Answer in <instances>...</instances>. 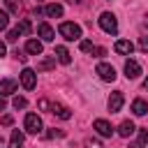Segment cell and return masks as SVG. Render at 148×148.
<instances>
[{
	"instance_id": "obj_17",
	"label": "cell",
	"mask_w": 148,
	"mask_h": 148,
	"mask_svg": "<svg viewBox=\"0 0 148 148\" xmlns=\"http://www.w3.org/2000/svg\"><path fill=\"white\" fill-rule=\"evenodd\" d=\"M9 148H23V132H21V130H12Z\"/></svg>"
},
{
	"instance_id": "obj_33",
	"label": "cell",
	"mask_w": 148,
	"mask_h": 148,
	"mask_svg": "<svg viewBox=\"0 0 148 148\" xmlns=\"http://www.w3.org/2000/svg\"><path fill=\"white\" fill-rule=\"evenodd\" d=\"M7 53V46H5V42H0V58Z\"/></svg>"
},
{
	"instance_id": "obj_29",
	"label": "cell",
	"mask_w": 148,
	"mask_h": 148,
	"mask_svg": "<svg viewBox=\"0 0 148 148\" xmlns=\"http://www.w3.org/2000/svg\"><path fill=\"white\" fill-rule=\"evenodd\" d=\"M14 58H16V60H21V62H25V60H28V56H25L23 51H18V49L14 51Z\"/></svg>"
},
{
	"instance_id": "obj_8",
	"label": "cell",
	"mask_w": 148,
	"mask_h": 148,
	"mask_svg": "<svg viewBox=\"0 0 148 148\" xmlns=\"http://www.w3.org/2000/svg\"><path fill=\"white\" fill-rule=\"evenodd\" d=\"M49 113H56V116H58V118H62V120H69V118H72V111H69L67 106L58 104V102L49 104Z\"/></svg>"
},
{
	"instance_id": "obj_26",
	"label": "cell",
	"mask_w": 148,
	"mask_h": 148,
	"mask_svg": "<svg viewBox=\"0 0 148 148\" xmlns=\"http://www.w3.org/2000/svg\"><path fill=\"white\" fill-rule=\"evenodd\" d=\"M7 25H9V16H7V12L0 9V30H7Z\"/></svg>"
},
{
	"instance_id": "obj_30",
	"label": "cell",
	"mask_w": 148,
	"mask_h": 148,
	"mask_svg": "<svg viewBox=\"0 0 148 148\" xmlns=\"http://www.w3.org/2000/svg\"><path fill=\"white\" fill-rule=\"evenodd\" d=\"M49 104H51V102H49V99H44V97H42V99L37 102V106H39L42 111H49Z\"/></svg>"
},
{
	"instance_id": "obj_32",
	"label": "cell",
	"mask_w": 148,
	"mask_h": 148,
	"mask_svg": "<svg viewBox=\"0 0 148 148\" xmlns=\"http://www.w3.org/2000/svg\"><path fill=\"white\" fill-rule=\"evenodd\" d=\"M12 123H14V118H12L9 113H7V116H2V125H7V127H9Z\"/></svg>"
},
{
	"instance_id": "obj_1",
	"label": "cell",
	"mask_w": 148,
	"mask_h": 148,
	"mask_svg": "<svg viewBox=\"0 0 148 148\" xmlns=\"http://www.w3.org/2000/svg\"><path fill=\"white\" fill-rule=\"evenodd\" d=\"M58 32H60V35H62L67 42H79V39H81V28H79L76 23H69V21L60 23Z\"/></svg>"
},
{
	"instance_id": "obj_9",
	"label": "cell",
	"mask_w": 148,
	"mask_h": 148,
	"mask_svg": "<svg viewBox=\"0 0 148 148\" xmlns=\"http://www.w3.org/2000/svg\"><path fill=\"white\" fill-rule=\"evenodd\" d=\"M18 88V83L14 79H2L0 81V97H7V95H14Z\"/></svg>"
},
{
	"instance_id": "obj_7",
	"label": "cell",
	"mask_w": 148,
	"mask_h": 148,
	"mask_svg": "<svg viewBox=\"0 0 148 148\" xmlns=\"http://www.w3.org/2000/svg\"><path fill=\"white\" fill-rule=\"evenodd\" d=\"M92 127L97 130V134H99V136H111V134H113L111 123H109V120H104V118H97V120L92 123Z\"/></svg>"
},
{
	"instance_id": "obj_18",
	"label": "cell",
	"mask_w": 148,
	"mask_h": 148,
	"mask_svg": "<svg viewBox=\"0 0 148 148\" xmlns=\"http://www.w3.org/2000/svg\"><path fill=\"white\" fill-rule=\"evenodd\" d=\"M56 58H58V62H62V65H69V62H72V56H69V51H67L65 46H56Z\"/></svg>"
},
{
	"instance_id": "obj_10",
	"label": "cell",
	"mask_w": 148,
	"mask_h": 148,
	"mask_svg": "<svg viewBox=\"0 0 148 148\" xmlns=\"http://www.w3.org/2000/svg\"><path fill=\"white\" fill-rule=\"evenodd\" d=\"M113 51L120 53V56H130V53L134 51V44H132L130 39H118V42L113 44Z\"/></svg>"
},
{
	"instance_id": "obj_2",
	"label": "cell",
	"mask_w": 148,
	"mask_h": 148,
	"mask_svg": "<svg viewBox=\"0 0 148 148\" xmlns=\"http://www.w3.org/2000/svg\"><path fill=\"white\" fill-rule=\"evenodd\" d=\"M99 28H102L106 35H118V21H116V16H113L111 12H104V14L99 16Z\"/></svg>"
},
{
	"instance_id": "obj_31",
	"label": "cell",
	"mask_w": 148,
	"mask_h": 148,
	"mask_svg": "<svg viewBox=\"0 0 148 148\" xmlns=\"http://www.w3.org/2000/svg\"><path fill=\"white\" fill-rule=\"evenodd\" d=\"M139 49L148 53V37H141V42H139Z\"/></svg>"
},
{
	"instance_id": "obj_5",
	"label": "cell",
	"mask_w": 148,
	"mask_h": 148,
	"mask_svg": "<svg viewBox=\"0 0 148 148\" xmlns=\"http://www.w3.org/2000/svg\"><path fill=\"white\" fill-rule=\"evenodd\" d=\"M95 72L99 74V79H102V81H116V69H113L111 65H106V62H99Z\"/></svg>"
},
{
	"instance_id": "obj_20",
	"label": "cell",
	"mask_w": 148,
	"mask_h": 148,
	"mask_svg": "<svg viewBox=\"0 0 148 148\" xmlns=\"http://www.w3.org/2000/svg\"><path fill=\"white\" fill-rule=\"evenodd\" d=\"M148 146V130H141L139 132V143H134L132 148H146Z\"/></svg>"
},
{
	"instance_id": "obj_25",
	"label": "cell",
	"mask_w": 148,
	"mask_h": 148,
	"mask_svg": "<svg viewBox=\"0 0 148 148\" xmlns=\"http://www.w3.org/2000/svg\"><path fill=\"white\" fill-rule=\"evenodd\" d=\"M16 28L21 30V35H28V32H30V21H28V18H23V21H21Z\"/></svg>"
},
{
	"instance_id": "obj_34",
	"label": "cell",
	"mask_w": 148,
	"mask_h": 148,
	"mask_svg": "<svg viewBox=\"0 0 148 148\" xmlns=\"http://www.w3.org/2000/svg\"><path fill=\"white\" fill-rule=\"evenodd\" d=\"M5 106H7V102H5V97H0V111H5Z\"/></svg>"
},
{
	"instance_id": "obj_19",
	"label": "cell",
	"mask_w": 148,
	"mask_h": 148,
	"mask_svg": "<svg viewBox=\"0 0 148 148\" xmlns=\"http://www.w3.org/2000/svg\"><path fill=\"white\" fill-rule=\"evenodd\" d=\"M51 67H56V58H44V60H39V65H37L39 72H46V69H51Z\"/></svg>"
},
{
	"instance_id": "obj_35",
	"label": "cell",
	"mask_w": 148,
	"mask_h": 148,
	"mask_svg": "<svg viewBox=\"0 0 148 148\" xmlns=\"http://www.w3.org/2000/svg\"><path fill=\"white\" fill-rule=\"evenodd\" d=\"M143 88H146V90H148V76H146V79H143Z\"/></svg>"
},
{
	"instance_id": "obj_3",
	"label": "cell",
	"mask_w": 148,
	"mask_h": 148,
	"mask_svg": "<svg viewBox=\"0 0 148 148\" xmlns=\"http://www.w3.org/2000/svg\"><path fill=\"white\" fill-rule=\"evenodd\" d=\"M23 127H25V132H28V134H39V132L44 130L42 118H39L37 113H28V116H25V120H23Z\"/></svg>"
},
{
	"instance_id": "obj_12",
	"label": "cell",
	"mask_w": 148,
	"mask_h": 148,
	"mask_svg": "<svg viewBox=\"0 0 148 148\" xmlns=\"http://www.w3.org/2000/svg\"><path fill=\"white\" fill-rule=\"evenodd\" d=\"M37 32H39L42 42H53V37H56V32H53V28L49 23H39L37 25Z\"/></svg>"
},
{
	"instance_id": "obj_14",
	"label": "cell",
	"mask_w": 148,
	"mask_h": 148,
	"mask_svg": "<svg viewBox=\"0 0 148 148\" xmlns=\"http://www.w3.org/2000/svg\"><path fill=\"white\" fill-rule=\"evenodd\" d=\"M25 53H30V56H42V42H39V39H28V42H25Z\"/></svg>"
},
{
	"instance_id": "obj_23",
	"label": "cell",
	"mask_w": 148,
	"mask_h": 148,
	"mask_svg": "<svg viewBox=\"0 0 148 148\" xmlns=\"http://www.w3.org/2000/svg\"><path fill=\"white\" fill-rule=\"evenodd\" d=\"M12 104H14V109H25V106H28V99H25V97H18V95H16Z\"/></svg>"
},
{
	"instance_id": "obj_6",
	"label": "cell",
	"mask_w": 148,
	"mask_h": 148,
	"mask_svg": "<svg viewBox=\"0 0 148 148\" xmlns=\"http://www.w3.org/2000/svg\"><path fill=\"white\" fill-rule=\"evenodd\" d=\"M123 102H125V97H123L120 90L111 92V97H109V111H111V113H118V111L123 109Z\"/></svg>"
},
{
	"instance_id": "obj_27",
	"label": "cell",
	"mask_w": 148,
	"mask_h": 148,
	"mask_svg": "<svg viewBox=\"0 0 148 148\" xmlns=\"http://www.w3.org/2000/svg\"><path fill=\"white\" fill-rule=\"evenodd\" d=\"M46 136H49V139H60V136H65V132L53 127V130H49V132H46Z\"/></svg>"
},
{
	"instance_id": "obj_4",
	"label": "cell",
	"mask_w": 148,
	"mask_h": 148,
	"mask_svg": "<svg viewBox=\"0 0 148 148\" xmlns=\"http://www.w3.org/2000/svg\"><path fill=\"white\" fill-rule=\"evenodd\" d=\"M21 86H23L25 90H32V88L37 86V74H35V69L25 67V69L21 72Z\"/></svg>"
},
{
	"instance_id": "obj_21",
	"label": "cell",
	"mask_w": 148,
	"mask_h": 148,
	"mask_svg": "<svg viewBox=\"0 0 148 148\" xmlns=\"http://www.w3.org/2000/svg\"><path fill=\"white\" fill-rule=\"evenodd\" d=\"M79 46H81V51H83V53H95V49H97V46H95L92 42H88V39H81V44H79Z\"/></svg>"
},
{
	"instance_id": "obj_37",
	"label": "cell",
	"mask_w": 148,
	"mask_h": 148,
	"mask_svg": "<svg viewBox=\"0 0 148 148\" xmlns=\"http://www.w3.org/2000/svg\"><path fill=\"white\" fill-rule=\"evenodd\" d=\"M143 25H146V28H148V18H146V23H143Z\"/></svg>"
},
{
	"instance_id": "obj_24",
	"label": "cell",
	"mask_w": 148,
	"mask_h": 148,
	"mask_svg": "<svg viewBox=\"0 0 148 148\" xmlns=\"http://www.w3.org/2000/svg\"><path fill=\"white\" fill-rule=\"evenodd\" d=\"M83 146H86V148H104L99 139H86V141H83Z\"/></svg>"
},
{
	"instance_id": "obj_11",
	"label": "cell",
	"mask_w": 148,
	"mask_h": 148,
	"mask_svg": "<svg viewBox=\"0 0 148 148\" xmlns=\"http://www.w3.org/2000/svg\"><path fill=\"white\" fill-rule=\"evenodd\" d=\"M139 74H141V65L130 58V60L125 62V76H127V79H136Z\"/></svg>"
},
{
	"instance_id": "obj_22",
	"label": "cell",
	"mask_w": 148,
	"mask_h": 148,
	"mask_svg": "<svg viewBox=\"0 0 148 148\" xmlns=\"http://www.w3.org/2000/svg\"><path fill=\"white\" fill-rule=\"evenodd\" d=\"M5 5H7V9L12 14H18V9H21V2L18 0H5Z\"/></svg>"
},
{
	"instance_id": "obj_16",
	"label": "cell",
	"mask_w": 148,
	"mask_h": 148,
	"mask_svg": "<svg viewBox=\"0 0 148 148\" xmlns=\"http://www.w3.org/2000/svg\"><path fill=\"white\" fill-rule=\"evenodd\" d=\"M134 132H136V127H134V123H132V120H123V123H120V127H118V134H120V136H125V139H127V136H132Z\"/></svg>"
},
{
	"instance_id": "obj_36",
	"label": "cell",
	"mask_w": 148,
	"mask_h": 148,
	"mask_svg": "<svg viewBox=\"0 0 148 148\" xmlns=\"http://www.w3.org/2000/svg\"><path fill=\"white\" fill-rule=\"evenodd\" d=\"M67 2H72V5H79V2H81V0H67Z\"/></svg>"
},
{
	"instance_id": "obj_13",
	"label": "cell",
	"mask_w": 148,
	"mask_h": 148,
	"mask_svg": "<svg viewBox=\"0 0 148 148\" xmlns=\"http://www.w3.org/2000/svg\"><path fill=\"white\" fill-rule=\"evenodd\" d=\"M44 14H46L49 18H60V16H62V5L51 2V5H46V7H44Z\"/></svg>"
},
{
	"instance_id": "obj_28",
	"label": "cell",
	"mask_w": 148,
	"mask_h": 148,
	"mask_svg": "<svg viewBox=\"0 0 148 148\" xmlns=\"http://www.w3.org/2000/svg\"><path fill=\"white\" fill-rule=\"evenodd\" d=\"M18 35H21V30H18V28L9 30V32H7V42H16V39H18Z\"/></svg>"
},
{
	"instance_id": "obj_15",
	"label": "cell",
	"mask_w": 148,
	"mask_h": 148,
	"mask_svg": "<svg viewBox=\"0 0 148 148\" xmlns=\"http://www.w3.org/2000/svg\"><path fill=\"white\" fill-rule=\"evenodd\" d=\"M132 113L134 116H146L148 113V102L146 99H134L132 102Z\"/></svg>"
}]
</instances>
